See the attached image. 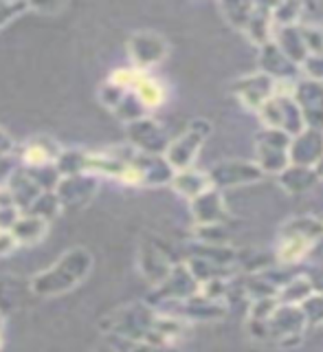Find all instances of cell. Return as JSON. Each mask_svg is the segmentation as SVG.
<instances>
[{"label": "cell", "mask_w": 323, "mask_h": 352, "mask_svg": "<svg viewBox=\"0 0 323 352\" xmlns=\"http://www.w3.org/2000/svg\"><path fill=\"white\" fill-rule=\"evenodd\" d=\"M297 66L286 58V55L275 47L273 40L269 44H264L262 53H260V71L264 75L273 77L275 82L280 80H288L293 73H295Z\"/></svg>", "instance_id": "19"}, {"label": "cell", "mask_w": 323, "mask_h": 352, "mask_svg": "<svg viewBox=\"0 0 323 352\" xmlns=\"http://www.w3.org/2000/svg\"><path fill=\"white\" fill-rule=\"evenodd\" d=\"M277 181L288 194H304L313 187L319 179L313 168H302V165H288L284 172L277 174Z\"/></svg>", "instance_id": "24"}, {"label": "cell", "mask_w": 323, "mask_h": 352, "mask_svg": "<svg viewBox=\"0 0 323 352\" xmlns=\"http://www.w3.org/2000/svg\"><path fill=\"white\" fill-rule=\"evenodd\" d=\"M3 326H5V317L0 313V344H3Z\"/></svg>", "instance_id": "47"}, {"label": "cell", "mask_w": 323, "mask_h": 352, "mask_svg": "<svg viewBox=\"0 0 323 352\" xmlns=\"http://www.w3.org/2000/svg\"><path fill=\"white\" fill-rule=\"evenodd\" d=\"M137 95V99L143 104V108L146 110H152V108H159L163 102H165V86L154 80L152 75H143L141 82L135 86V91H132Z\"/></svg>", "instance_id": "28"}, {"label": "cell", "mask_w": 323, "mask_h": 352, "mask_svg": "<svg viewBox=\"0 0 323 352\" xmlns=\"http://www.w3.org/2000/svg\"><path fill=\"white\" fill-rule=\"evenodd\" d=\"M209 132H211V124L207 119H194L181 137L170 141V146H167L163 157L170 163V168L174 172L192 168V163L198 157V152L203 148L205 139L209 137Z\"/></svg>", "instance_id": "3"}, {"label": "cell", "mask_w": 323, "mask_h": 352, "mask_svg": "<svg viewBox=\"0 0 323 352\" xmlns=\"http://www.w3.org/2000/svg\"><path fill=\"white\" fill-rule=\"evenodd\" d=\"M192 216L196 225H222L229 218V209L222 194L216 187H211L192 201Z\"/></svg>", "instance_id": "15"}, {"label": "cell", "mask_w": 323, "mask_h": 352, "mask_svg": "<svg viewBox=\"0 0 323 352\" xmlns=\"http://www.w3.org/2000/svg\"><path fill=\"white\" fill-rule=\"evenodd\" d=\"M29 11V3H0V29L7 27L11 20Z\"/></svg>", "instance_id": "40"}, {"label": "cell", "mask_w": 323, "mask_h": 352, "mask_svg": "<svg viewBox=\"0 0 323 352\" xmlns=\"http://www.w3.org/2000/svg\"><path fill=\"white\" fill-rule=\"evenodd\" d=\"M282 236H299L306 238L310 242H317L319 238H323V220L313 218V216H302V218H293L282 227Z\"/></svg>", "instance_id": "26"}, {"label": "cell", "mask_w": 323, "mask_h": 352, "mask_svg": "<svg viewBox=\"0 0 323 352\" xmlns=\"http://www.w3.org/2000/svg\"><path fill=\"white\" fill-rule=\"evenodd\" d=\"M126 135H128V143L139 152L146 154H165L167 146H170V137L163 130V126L157 119L152 117H141L137 121L126 126Z\"/></svg>", "instance_id": "8"}, {"label": "cell", "mask_w": 323, "mask_h": 352, "mask_svg": "<svg viewBox=\"0 0 323 352\" xmlns=\"http://www.w3.org/2000/svg\"><path fill=\"white\" fill-rule=\"evenodd\" d=\"M143 75H146V71H139L135 66H121V69L113 71V75L108 77V82L124 88V91H135V86L141 82Z\"/></svg>", "instance_id": "35"}, {"label": "cell", "mask_w": 323, "mask_h": 352, "mask_svg": "<svg viewBox=\"0 0 323 352\" xmlns=\"http://www.w3.org/2000/svg\"><path fill=\"white\" fill-rule=\"evenodd\" d=\"M128 58L132 66L139 71H150L152 66L161 64L167 58V51H170V44L161 36V33L154 31H137L132 33L128 44Z\"/></svg>", "instance_id": "6"}, {"label": "cell", "mask_w": 323, "mask_h": 352, "mask_svg": "<svg viewBox=\"0 0 323 352\" xmlns=\"http://www.w3.org/2000/svg\"><path fill=\"white\" fill-rule=\"evenodd\" d=\"M62 212V205L58 201V196H55L53 190H47V192H42L36 201H33V205L29 207V212L31 216H36L40 220H44V223H49V220H53L55 216H58Z\"/></svg>", "instance_id": "32"}, {"label": "cell", "mask_w": 323, "mask_h": 352, "mask_svg": "<svg viewBox=\"0 0 323 352\" xmlns=\"http://www.w3.org/2000/svg\"><path fill=\"white\" fill-rule=\"evenodd\" d=\"M99 352H117V350H115L113 346H110V344H108L106 348H102V350H99Z\"/></svg>", "instance_id": "48"}, {"label": "cell", "mask_w": 323, "mask_h": 352, "mask_svg": "<svg viewBox=\"0 0 323 352\" xmlns=\"http://www.w3.org/2000/svg\"><path fill=\"white\" fill-rule=\"evenodd\" d=\"M99 179L93 174H75V176H64L55 185V196L62 205V209H82L93 201L97 194Z\"/></svg>", "instance_id": "9"}, {"label": "cell", "mask_w": 323, "mask_h": 352, "mask_svg": "<svg viewBox=\"0 0 323 352\" xmlns=\"http://www.w3.org/2000/svg\"><path fill=\"white\" fill-rule=\"evenodd\" d=\"M269 333L273 337L288 339V337H302L306 328V317L299 306L280 304L275 308V313L269 317Z\"/></svg>", "instance_id": "17"}, {"label": "cell", "mask_w": 323, "mask_h": 352, "mask_svg": "<svg viewBox=\"0 0 323 352\" xmlns=\"http://www.w3.org/2000/svg\"><path fill=\"white\" fill-rule=\"evenodd\" d=\"M233 93L238 95V99L247 108L260 110L275 95V80L269 75H264L262 71L253 73L233 84Z\"/></svg>", "instance_id": "13"}, {"label": "cell", "mask_w": 323, "mask_h": 352, "mask_svg": "<svg viewBox=\"0 0 323 352\" xmlns=\"http://www.w3.org/2000/svg\"><path fill=\"white\" fill-rule=\"evenodd\" d=\"M93 271V256L84 247H73L55 260L49 269L36 273L29 289L38 297H58L80 286Z\"/></svg>", "instance_id": "1"}, {"label": "cell", "mask_w": 323, "mask_h": 352, "mask_svg": "<svg viewBox=\"0 0 323 352\" xmlns=\"http://www.w3.org/2000/svg\"><path fill=\"white\" fill-rule=\"evenodd\" d=\"M253 7L255 5H247V3H225L220 5V11L225 14V18L231 22L236 29H247L251 14H253Z\"/></svg>", "instance_id": "33"}, {"label": "cell", "mask_w": 323, "mask_h": 352, "mask_svg": "<svg viewBox=\"0 0 323 352\" xmlns=\"http://www.w3.org/2000/svg\"><path fill=\"white\" fill-rule=\"evenodd\" d=\"M174 190L189 198V201H194L196 196L205 194L207 190H211V181H209V174L207 172H200V170H194V168H187V170H181V172H174L172 176V183H170Z\"/></svg>", "instance_id": "20"}, {"label": "cell", "mask_w": 323, "mask_h": 352, "mask_svg": "<svg viewBox=\"0 0 323 352\" xmlns=\"http://www.w3.org/2000/svg\"><path fill=\"white\" fill-rule=\"evenodd\" d=\"M183 308H185V317H192V319H220L225 315V308L218 302L207 300V297H203L200 293L185 300Z\"/></svg>", "instance_id": "29"}, {"label": "cell", "mask_w": 323, "mask_h": 352, "mask_svg": "<svg viewBox=\"0 0 323 352\" xmlns=\"http://www.w3.org/2000/svg\"><path fill=\"white\" fill-rule=\"evenodd\" d=\"M291 139L282 130L264 128L258 135L255 143V152H258V168L262 174H280L284 172L291 161H288V148H291Z\"/></svg>", "instance_id": "4"}, {"label": "cell", "mask_w": 323, "mask_h": 352, "mask_svg": "<svg viewBox=\"0 0 323 352\" xmlns=\"http://www.w3.org/2000/svg\"><path fill=\"white\" fill-rule=\"evenodd\" d=\"M295 104L302 110L306 128L323 130V84L315 80H304L295 84Z\"/></svg>", "instance_id": "11"}, {"label": "cell", "mask_w": 323, "mask_h": 352, "mask_svg": "<svg viewBox=\"0 0 323 352\" xmlns=\"http://www.w3.org/2000/svg\"><path fill=\"white\" fill-rule=\"evenodd\" d=\"M280 306L277 297H255L249 311V319H255V322H269V317L275 313V308Z\"/></svg>", "instance_id": "36"}, {"label": "cell", "mask_w": 323, "mask_h": 352, "mask_svg": "<svg viewBox=\"0 0 323 352\" xmlns=\"http://www.w3.org/2000/svg\"><path fill=\"white\" fill-rule=\"evenodd\" d=\"M119 121H124V124L128 126V124H132V121H137V119H141V117H148L146 113L148 110L143 108V104L137 99V95L132 93V91H126L124 93V97L119 99L117 102V106L110 110Z\"/></svg>", "instance_id": "31"}, {"label": "cell", "mask_w": 323, "mask_h": 352, "mask_svg": "<svg viewBox=\"0 0 323 352\" xmlns=\"http://www.w3.org/2000/svg\"><path fill=\"white\" fill-rule=\"evenodd\" d=\"M20 209L14 205V203H7V205H0V229L3 231H9L14 227V223L20 218Z\"/></svg>", "instance_id": "42"}, {"label": "cell", "mask_w": 323, "mask_h": 352, "mask_svg": "<svg viewBox=\"0 0 323 352\" xmlns=\"http://www.w3.org/2000/svg\"><path fill=\"white\" fill-rule=\"evenodd\" d=\"M258 113L266 124V128L282 130L288 137H295L306 128L302 110H299V106L295 104L293 97L273 95L269 102L258 110Z\"/></svg>", "instance_id": "5"}, {"label": "cell", "mask_w": 323, "mask_h": 352, "mask_svg": "<svg viewBox=\"0 0 323 352\" xmlns=\"http://www.w3.org/2000/svg\"><path fill=\"white\" fill-rule=\"evenodd\" d=\"M86 165H88V150L82 148H62L58 159L53 161V168L60 174V179L75 174H86Z\"/></svg>", "instance_id": "25"}, {"label": "cell", "mask_w": 323, "mask_h": 352, "mask_svg": "<svg viewBox=\"0 0 323 352\" xmlns=\"http://www.w3.org/2000/svg\"><path fill=\"white\" fill-rule=\"evenodd\" d=\"M209 181L211 187H238V185H249L262 179V170L258 168V163L251 161H240V159H231V161H222L214 165L209 172Z\"/></svg>", "instance_id": "10"}, {"label": "cell", "mask_w": 323, "mask_h": 352, "mask_svg": "<svg viewBox=\"0 0 323 352\" xmlns=\"http://www.w3.org/2000/svg\"><path fill=\"white\" fill-rule=\"evenodd\" d=\"M66 5H55V3H49V5H44V3H29V9L31 11H38V14L42 16H55V14H60V11L64 9Z\"/></svg>", "instance_id": "45"}, {"label": "cell", "mask_w": 323, "mask_h": 352, "mask_svg": "<svg viewBox=\"0 0 323 352\" xmlns=\"http://www.w3.org/2000/svg\"><path fill=\"white\" fill-rule=\"evenodd\" d=\"M16 152H18L16 139L11 137L7 130L0 128V159H7V157H11V154H16Z\"/></svg>", "instance_id": "43"}, {"label": "cell", "mask_w": 323, "mask_h": 352, "mask_svg": "<svg viewBox=\"0 0 323 352\" xmlns=\"http://www.w3.org/2000/svg\"><path fill=\"white\" fill-rule=\"evenodd\" d=\"M47 229H49V223H44V220L31 214H20L14 227L9 229V234L14 236L18 247H31V245H38V242L47 236Z\"/></svg>", "instance_id": "21"}, {"label": "cell", "mask_w": 323, "mask_h": 352, "mask_svg": "<svg viewBox=\"0 0 323 352\" xmlns=\"http://www.w3.org/2000/svg\"><path fill=\"white\" fill-rule=\"evenodd\" d=\"M310 295H313V282H310L308 278H304V275H299V278L288 282L275 297H277V302H280V304L299 306Z\"/></svg>", "instance_id": "30"}, {"label": "cell", "mask_w": 323, "mask_h": 352, "mask_svg": "<svg viewBox=\"0 0 323 352\" xmlns=\"http://www.w3.org/2000/svg\"><path fill=\"white\" fill-rule=\"evenodd\" d=\"M18 249V242L14 240V236L9 234V231H3L0 229V258H7L11 256Z\"/></svg>", "instance_id": "44"}, {"label": "cell", "mask_w": 323, "mask_h": 352, "mask_svg": "<svg viewBox=\"0 0 323 352\" xmlns=\"http://www.w3.org/2000/svg\"><path fill=\"white\" fill-rule=\"evenodd\" d=\"M20 159L25 163L27 170L44 168V165H53V161L58 159V154L62 152L60 143L49 135H36L27 139V143L22 148H18Z\"/></svg>", "instance_id": "14"}, {"label": "cell", "mask_w": 323, "mask_h": 352, "mask_svg": "<svg viewBox=\"0 0 323 352\" xmlns=\"http://www.w3.org/2000/svg\"><path fill=\"white\" fill-rule=\"evenodd\" d=\"M154 317H157V313L152 311L150 304H132L128 308H121V311L108 315L102 322V330L119 339L146 344L152 335Z\"/></svg>", "instance_id": "2"}, {"label": "cell", "mask_w": 323, "mask_h": 352, "mask_svg": "<svg viewBox=\"0 0 323 352\" xmlns=\"http://www.w3.org/2000/svg\"><path fill=\"white\" fill-rule=\"evenodd\" d=\"M196 238L203 245H225L227 242V231L225 225H196Z\"/></svg>", "instance_id": "37"}, {"label": "cell", "mask_w": 323, "mask_h": 352, "mask_svg": "<svg viewBox=\"0 0 323 352\" xmlns=\"http://www.w3.org/2000/svg\"><path fill=\"white\" fill-rule=\"evenodd\" d=\"M273 7L269 5H255L253 7V14H251V20L247 25V36L253 44H258V47H264V44L271 42V36H273Z\"/></svg>", "instance_id": "23"}, {"label": "cell", "mask_w": 323, "mask_h": 352, "mask_svg": "<svg viewBox=\"0 0 323 352\" xmlns=\"http://www.w3.org/2000/svg\"><path fill=\"white\" fill-rule=\"evenodd\" d=\"M198 282L194 280V275L189 273L187 264H174L170 275L157 284V289H154L148 297L146 304H157V302H185L189 297H194L198 293Z\"/></svg>", "instance_id": "7"}, {"label": "cell", "mask_w": 323, "mask_h": 352, "mask_svg": "<svg viewBox=\"0 0 323 352\" xmlns=\"http://www.w3.org/2000/svg\"><path fill=\"white\" fill-rule=\"evenodd\" d=\"M306 324H323V295H310L299 304Z\"/></svg>", "instance_id": "38"}, {"label": "cell", "mask_w": 323, "mask_h": 352, "mask_svg": "<svg viewBox=\"0 0 323 352\" xmlns=\"http://www.w3.org/2000/svg\"><path fill=\"white\" fill-rule=\"evenodd\" d=\"M174 262L167 258V253L157 245H141L139 251V269L150 284H161L170 275Z\"/></svg>", "instance_id": "18"}, {"label": "cell", "mask_w": 323, "mask_h": 352, "mask_svg": "<svg viewBox=\"0 0 323 352\" xmlns=\"http://www.w3.org/2000/svg\"><path fill=\"white\" fill-rule=\"evenodd\" d=\"M302 69L308 73V80H315V82H321L323 80V53H317V55H308L304 60Z\"/></svg>", "instance_id": "41"}, {"label": "cell", "mask_w": 323, "mask_h": 352, "mask_svg": "<svg viewBox=\"0 0 323 352\" xmlns=\"http://www.w3.org/2000/svg\"><path fill=\"white\" fill-rule=\"evenodd\" d=\"M321 159H323V130L304 128L299 135L291 139V148H288V161H291V165L315 168Z\"/></svg>", "instance_id": "12"}, {"label": "cell", "mask_w": 323, "mask_h": 352, "mask_svg": "<svg viewBox=\"0 0 323 352\" xmlns=\"http://www.w3.org/2000/svg\"><path fill=\"white\" fill-rule=\"evenodd\" d=\"M3 187L7 190V194L11 196V203H14L20 212H29V207L33 205V201L44 192L42 187L36 183V179L29 174V170H14L7 181L3 183Z\"/></svg>", "instance_id": "16"}, {"label": "cell", "mask_w": 323, "mask_h": 352, "mask_svg": "<svg viewBox=\"0 0 323 352\" xmlns=\"http://www.w3.org/2000/svg\"><path fill=\"white\" fill-rule=\"evenodd\" d=\"M313 170H315V174H317V179H323V159L315 165Z\"/></svg>", "instance_id": "46"}, {"label": "cell", "mask_w": 323, "mask_h": 352, "mask_svg": "<svg viewBox=\"0 0 323 352\" xmlns=\"http://www.w3.org/2000/svg\"><path fill=\"white\" fill-rule=\"evenodd\" d=\"M304 5L299 3H280L273 7V27L282 29V27H295V22L299 18V14H302Z\"/></svg>", "instance_id": "34"}, {"label": "cell", "mask_w": 323, "mask_h": 352, "mask_svg": "<svg viewBox=\"0 0 323 352\" xmlns=\"http://www.w3.org/2000/svg\"><path fill=\"white\" fill-rule=\"evenodd\" d=\"M313 245L315 242L299 238V236H282L280 249H277V260L282 264H297L308 256V251L313 249Z\"/></svg>", "instance_id": "27"}, {"label": "cell", "mask_w": 323, "mask_h": 352, "mask_svg": "<svg viewBox=\"0 0 323 352\" xmlns=\"http://www.w3.org/2000/svg\"><path fill=\"white\" fill-rule=\"evenodd\" d=\"M299 33H302L308 55L323 53V29L321 27H299Z\"/></svg>", "instance_id": "39"}, {"label": "cell", "mask_w": 323, "mask_h": 352, "mask_svg": "<svg viewBox=\"0 0 323 352\" xmlns=\"http://www.w3.org/2000/svg\"><path fill=\"white\" fill-rule=\"evenodd\" d=\"M273 44L280 49L288 60H291L295 66H302L304 60L308 58V51L304 47L302 33H299V27H282L277 29V36L273 40Z\"/></svg>", "instance_id": "22"}]
</instances>
